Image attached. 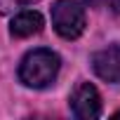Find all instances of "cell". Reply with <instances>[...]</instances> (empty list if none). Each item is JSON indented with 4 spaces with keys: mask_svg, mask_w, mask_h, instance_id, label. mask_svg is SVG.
I'll return each instance as SVG.
<instances>
[{
    "mask_svg": "<svg viewBox=\"0 0 120 120\" xmlns=\"http://www.w3.org/2000/svg\"><path fill=\"white\" fill-rule=\"evenodd\" d=\"M59 68H61V59H59V54L52 52V49L38 47V49L28 52L21 59V64H19V80L26 87L42 90V87H49L56 80Z\"/></svg>",
    "mask_w": 120,
    "mask_h": 120,
    "instance_id": "6da1fadb",
    "label": "cell"
},
{
    "mask_svg": "<svg viewBox=\"0 0 120 120\" xmlns=\"http://www.w3.org/2000/svg\"><path fill=\"white\" fill-rule=\"evenodd\" d=\"M52 26L61 38L75 40L85 31V7L78 0H56L52 5Z\"/></svg>",
    "mask_w": 120,
    "mask_h": 120,
    "instance_id": "7a4b0ae2",
    "label": "cell"
},
{
    "mask_svg": "<svg viewBox=\"0 0 120 120\" xmlns=\"http://www.w3.org/2000/svg\"><path fill=\"white\" fill-rule=\"evenodd\" d=\"M71 111L75 118H82V120L99 118L101 115V97H99L97 87L90 82H80L75 87V92L71 94Z\"/></svg>",
    "mask_w": 120,
    "mask_h": 120,
    "instance_id": "3957f363",
    "label": "cell"
},
{
    "mask_svg": "<svg viewBox=\"0 0 120 120\" xmlns=\"http://www.w3.org/2000/svg\"><path fill=\"white\" fill-rule=\"evenodd\" d=\"M94 73L106 82H120V45H108L92 56Z\"/></svg>",
    "mask_w": 120,
    "mask_h": 120,
    "instance_id": "277c9868",
    "label": "cell"
},
{
    "mask_svg": "<svg viewBox=\"0 0 120 120\" xmlns=\"http://www.w3.org/2000/svg\"><path fill=\"white\" fill-rule=\"evenodd\" d=\"M40 31H42V17L38 12H33V10L19 12L10 24V33L14 38H31V35H35Z\"/></svg>",
    "mask_w": 120,
    "mask_h": 120,
    "instance_id": "5b68a950",
    "label": "cell"
},
{
    "mask_svg": "<svg viewBox=\"0 0 120 120\" xmlns=\"http://www.w3.org/2000/svg\"><path fill=\"white\" fill-rule=\"evenodd\" d=\"M35 0H0V12H12L17 7H26V5H33Z\"/></svg>",
    "mask_w": 120,
    "mask_h": 120,
    "instance_id": "8992f818",
    "label": "cell"
},
{
    "mask_svg": "<svg viewBox=\"0 0 120 120\" xmlns=\"http://www.w3.org/2000/svg\"><path fill=\"white\" fill-rule=\"evenodd\" d=\"M99 7H108L111 12L120 14V0H99Z\"/></svg>",
    "mask_w": 120,
    "mask_h": 120,
    "instance_id": "52a82bcc",
    "label": "cell"
},
{
    "mask_svg": "<svg viewBox=\"0 0 120 120\" xmlns=\"http://www.w3.org/2000/svg\"><path fill=\"white\" fill-rule=\"evenodd\" d=\"M115 118H120V111H118V113H115Z\"/></svg>",
    "mask_w": 120,
    "mask_h": 120,
    "instance_id": "ba28073f",
    "label": "cell"
}]
</instances>
